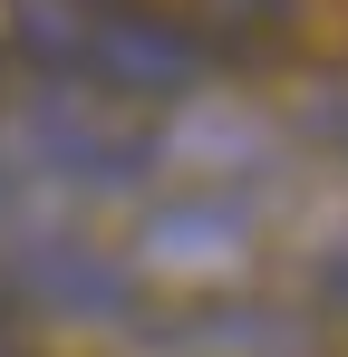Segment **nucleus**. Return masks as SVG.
<instances>
[{"instance_id": "423d86ee", "label": "nucleus", "mask_w": 348, "mask_h": 357, "mask_svg": "<svg viewBox=\"0 0 348 357\" xmlns=\"http://www.w3.org/2000/svg\"><path fill=\"white\" fill-rule=\"evenodd\" d=\"M194 10H203V29H213L223 49H261V39H281V29H290L300 0H194Z\"/></svg>"}, {"instance_id": "39448f33", "label": "nucleus", "mask_w": 348, "mask_h": 357, "mask_svg": "<svg viewBox=\"0 0 348 357\" xmlns=\"http://www.w3.org/2000/svg\"><path fill=\"white\" fill-rule=\"evenodd\" d=\"M252 251V203L242 193H194V203H165L145 222V261L165 271H232Z\"/></svg>"}, {"instance_id": "1a4fd4ad", "label": "nucleus", "mask_w": 348, "mask_h": 357, "mask_svg": "<svg viewBox=\"0 0 348 357\" xmlns=\"http://www.w3.org/2000/svg\"><path fill=\"white\" fill-rule=\"evenodd\" d=\"M0 357H20V328H10V299H0Z\"/></svg>"}, {"instance_id": "f257e3e1", "label": "nucleus", "mask_w": 348, "mask_h": 357, "mask_svg": "<svg viewBox=\"0 0 348 357\" xmlns=\"http://www.w3.org/2000/svg\"><path fill=\"white\" fill-rule=\"evenodd\" d=\"M10 39L49 77H87L116 97H184L203 77V49L145 20V10H78V0H10Z\"/></svg>"}, {"instance_id": "0eeeda50", "label": "nucleus", "mask_w": 348, "mask_h": 357, "mask_svg": "<svg viewBox=\"0 0 348 357\" xmlns=\"http://www.w3.org/2000/svg\"><path fill=\"white\" fill-rule=\"evenodd\" d=\"M310 135H319L329 155H348V87H329V97L310 107Z\"/></svg>"}, {"instance_id": "20e7f679", "label": "nucleus", "mask_w": 348, "mask_h": 357, "mask_svg": "<svg viewBox=\"0 0 348 357\" xmlns=\"http://www.w3.org/2000/svg\"><path fill=\"white\" fill-rule=\"evenodd\" d=\"M10 280L39 290L49 309H68V319H126V309H136V280L116 271L107 251L68 241V232H29L20 251H10Z\"/></svg>"}, {"instance_id": "f03ea898", "label": "nucleus", "mask_w": 348, "mask_h": 357, "mask_svg": "<svg viewBox=\"0 0 348 357\" xmlns=\"http://www.w3.org/2000/svg\"><path fill=\"white\" fill-rule=\"evenodd\" d=\"M29 165L78 193H145L155 183V135H116L107 116L68 107V97H39L29 107Z\"/></svg>"}, {"instance_id": "6e6552de", "label": "nucleus", "mask_w": 348, "mask_h": 357, "mask_svg": "<svg viewBox=\"0 0 348 357\" xmlns=\"http://www.w3.org/2000/svg\"><path fill=\"white\" fill-rule=\"evenodd\" d=\"M319 290L348 309V241H329V251H319Z\"/></svg>"}, {"instance_id": "7ed1b4c3", "label": "nucleus", "mask_w": 348, "mask_h": 357, "mask_svg": "<svg viewBox=\"0 0 348 357\" xmlns=\"http://www.w3.org/2000/svg\"><path fill=\"white\" fill-rule=\"evenodd\" d=\"M155 348L174 357H310V319H290V309H261V299H203V309H174L145 328Z\"/></svg>"}, {"instance_id": "9d476101", "label": "nucleus", "mask_w": 348, "mask_h": 357, "mask_svg": "<svg viewBox=\"0 0 348 357\" xmlns=\"http://www.w3.org/2000/svg\"><path fill=\"white\" fill-rule=\"evenodd\" d=\"M0 203H10V165H0Z\"/></svg>"}]
</instances>
